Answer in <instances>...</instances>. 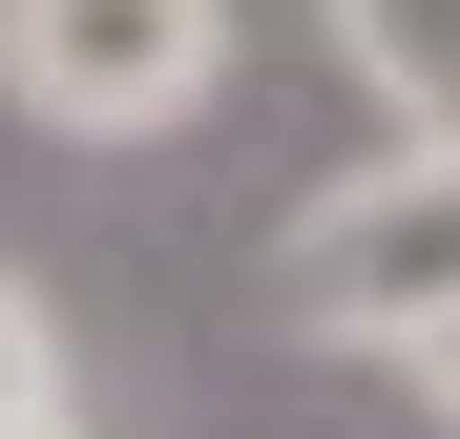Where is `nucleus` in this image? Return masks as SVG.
<instances>
[{
  "label": "nucleus",
  "instance_id": "obj_3",
  "mask_svg": "<svg viewBox=\"0 0 460 439\" xmlns=\"http://www.w3.org/2000/svg\"><path fill=\"white\" fill-rule=\"evenodd\" d=\"M314 22H335V63H356V105H376V126L460 146V0H314Z\"/></svg>",
  "mask_w": 460,
  "mask_h": 439
},
{
  "label": "nucleus",
  "instance_id": "obj_2",
  "mask_svg": "<svg viewBox=\"0 0 460 439\" xmlns=\"http://www.w3.org/2000/svg\"><path fill=\"white\" fill-rule=\"evenodd\" d=\"M0 105L42 146H168L230 105V0H0Z\"/></svg>",
  "mask_w": 460,
  "mask_h": 439
},
{
  "label": "nucleus",
  "instance_id": "obj_4",
  "mask_svg": "<svg viewBox=\"0 0 460 439\" xmlns=\"http://www.w3.org/2000/svg\"><path fill=\"white\" fill-rule=\"evenodd\" d=\"M0 439H84V377H63V314H42V272H0Z\"/></svg>",
  "mask_w": 460,
  "mask_h": 439
},
{
  "label": "nucleus",
  "instance_id": "obj_5",
  "mask_svg": "<svg viewBox=\"0 0 460 439\" xmlns=\"http://www.w3.org/2000/svg\"><path fill=\"white\" fill-rule=\"evenodd\" d=\"M398 377H419V418H439V439H460V314H439V335H419V356H398Z\"/></svg>",
  "mask_w": 460,
  "mask_h": 439
},
{
  "label": "nucleus",
  "instance_id": "obj_1",
  "mask_svg": "<svg viewBox=\"0 0 460 439\" xmlns=\"http://www.w3.org/2000/svg\"><path fill=\"white\" fill-rule=\"evenodd\" d=\"M252 293H272V335H293V356H419V335L460 314V146L376 126L356 168H314V189L272 209Z\"/></svg>",
  "mask_w": 460,
  "mask_h": 439
}]
</instances>
